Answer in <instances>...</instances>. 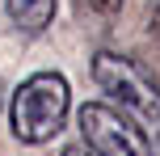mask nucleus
Wrapping results in <instances>:
<instances>
[{
    "label": "nucleus",
    "instance_id": "f257e3e1",
    "mask_svg": "<svg viewBox=\"0 0 160 156\" xmlns=\"http://www.w3.org/2000/svg\"><path fill=\"white\" fill-rule=\"evenodd\" d=\"M72 110V89L59 72H34L17 84V93L8 97V131L17 143H38L55 139L68 123Z\"/></svg>",
    "mask_w": 160,
    "mask_h": 156
},
{
    "label": "nucleus",
    "instance_id": "f03ea898",
    "mask_svg": "<svg viewBox=\"0 0 160 156\" xmlns=\"http://www.w3.org/2000/svg\"><path fill=\"white\" fill-rule=\"evenodd\" d=\"M93 80L118 110H127L135 123H160V80L139 59L118 51H97L93 55Z\"/></svg>",
    "mask_w": 160,
    "mask_h": 156
},
{
    "label": "nucleus",
    "instance_id": "7ed1b4c3",
    "mask_svg": "<svg viewBox=\"0 0 160 156\" xmlns=\"http://www.w3.org/2000/svg\"><path fill=\"white\" fill-rule=\"evenodd\" d=\"M76 127H80V139L97 156H152L143 127L110 101H84L76 110Z\"/></svg>",
    "mask_w": 160,
    "mask_h": 156
},
{
    "label": "nucleus",
    "instance_id": "20e7f679",
    "mask_svg": "<svg viewBox=\"0 0 160 156\" xmlns=\"http://www.w3.org/2000/svg\"><path fill=\"white\" fill-rule=\"evenodd\" d=\"M55 4L59 0H4V17L21 38H38L55 21Z\"/></svg>",
    "mask_w": 160,
    "mask_h": 156
},
{
    "label": "nucleus",
    "instance_id": "39448f33",
    "mask_svg": "<svg viewBox=\"0 0 160 156\" xmlns=\"http://www.w3.org/2000/svg\"><path fill=\"white\" fill-rule=\"evenodd\" d=\"M76 13L93 21H114L122 13V0H76Z\"/></svg>",
    "mask_w": 160,
    "mask_h": 156
},
{
    "label": "nucleus",
    "instance_id": "423d86ee",
    "mask_svg": "<svg viewBox=\"0 0 160 156\" xmlns=\"http://www.w3.org/2000/svg\"><path fill=\"white\" fill-rule=\"evenodd\" d=\"M63 156H97V152L88 148L84 139H76V143H68V148H63Z\"/></svg>",
    "mask_w": 160,
    "mask_h": 156
},
{
    "label": "nucleus",
    "instance_id": "0eeeda50",
    "mask_svg": "<svg viewBox=\"0 0 160 156\" xmlns=\"http://www.w3.org/2000/svg\"><path fill=\"white\" fill-rule=\"evenodd\" d=\"M152 34H156V38H160V0H156V4H152Z\"/></svg>",
    "mask_w": 160,
    "mask_h": 156
},
{
    "label": "nucleus",
    "instance_id": "6e6552de",
    "mask_svg": "<svg viewBox=\"0 0 160 156\" xmlns=\"http://www.w3.org/2000/svg\"><path fill=\"white\" fill-rule=\"evenodd\" d=\"M4 93H8V89H4V80H0V106H4Z\"/></svg>",
    "mask_w": 160,
    "mask_h": 156
}]
</instances>
